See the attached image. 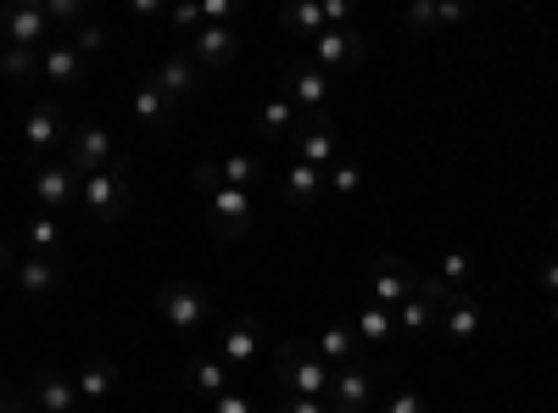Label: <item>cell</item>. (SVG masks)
Listing matches in <instances>:
<instances>
[{
	"label": "cell",
	"instance_id": "1",
	"mask_svg": "<svg viewBox=\"0 0 558 413\" xmlns=\"http://www.w3.org/2000/svg\"><path fill=\"white\" fill-rule=\"evenodd\" d=\"M268 357H274V386L286 397H324L330 402V363L313 352V341H279Z\"/></svg>",
	"mask_w": 558,
	"mask_h": 413
},
{
	"label": "cell",
	"instance_id": "2",
	"mask_svg": "<svg viewBox=\"0 0 558 413\" xmlns=\"http://www.w3.org/2000/svg\"><path fill=\"white\" fill-rule=\"evenodd\" d=\"M78 212H89L96 223H118L129 212V168L118 162V168L78 179Z\"/></svg>",
	"mask_w": 558,
	"mask_h": 413
},
{
	"label": "cell",
	"instance_id": "3",
	"mask_svg": "<svg viewBox=\"0 0 558 413\" xmlns=\"http://www.w3.org/2000/svg\"><path fill=\"white\" fill-rule=\"evenodd\" d=\"M202 202H207V229H213V241H241V235H252V223H257L252 191L218 185V191H207Z\"/></svg>",
	"mask_w": 558,
	"mask_h": 413
},
{
	"label": "cell",
	"instance_id": "4",
	"mask_svg": "<svg viewBox=\"0 0 558 413\" xmlns=\"http://www.w3.org/2000/svg\"><path fill=\"white\" fill-rule=\"evenodd\" d=\"M157 313L168 318V330H173V336H196V330H207L213 302H207V291H202V286H191V280H173V286H162Z\"/></svg>",
	"mask_w": 558,
	"mask_h": 413
},
{
	"label": "cell",
	"instance_id": "5",
	"mask_svg": "<svg viewBox=\"0 0 558 413\" xmlns=\"http://www.w3.org/2000/svg\"><path fill=\"white\" fill-rule=\"evenodd\" d=\"M368 57V39L357 28H324L313 45H307V62L318 73H352L357 62Z\"/></svg>",
	"mask_w": 558,
	"mask_h": 413
},
{
	"label": "cell",
	"instance_id": "6",
	"mask_svg": "<svg viewBox=\"0 0 558 413\" xmlns=\"http://www.w3.org/2000/svg\"><path fill=\"white\" fill-rule=\"evenodd\" d=\"M118 162H123V157H118L112 129H101V123H84V129H73V141H68V168H73L78 179L101 173V168H118Z\"/></svg>",
	"mask_w": 558,
	"mask_h": 413
},
{
	"label": "cell",
	"instance_id": "7",
	"mask_svg": "<svg viewBox=\"0 0 558 413\" xmlns=\"http://www.w3.org/2000/svg\"><path fill=\"white\" fill-rule=\"evenodd\" d=\"M291 146H296V162H307V168H336L341 162V129L330 123V118H302V129L291 134Z\"/></svg>",
	"mask_w": 558,
	"mask_h": 413
},
{
	"label": "cell",
	"instance_id": "8",
	"mask_svg": "<svg viewBox=\"0 0 558 413\" xmlns=\"http://www.w3.org/2000/svg\"><path fill=\"white\" fill-rule=\"evenodd\" d=\"M413 291H418V274L402 257H380L375 268H368V302H375V307H391L397 313Z\"/></svg>",
	"mask_w": 558,
	"mask_h": 413
},
{
	"label": "cell",
	"instance_id": "9",
	"mask_svg": "<svg viewBox=\"0 0 558 413\" xmlns=\"http://www.w3.org/2000/svg\"><path fill=\"white\" fill-rule=\"evenodd\" d=\"M23 141H28L34 157H51L62 141H73V123H68V112H62L57 101H39V107H28V118H23Z\"/></svg>",
	"mask_w": 558,
	"mask_h": 413
},
{
	"label": "cell",
	"instance_id": "10",
	"mask_svg": "<svg viewBox=\"0 0 558 413\" xmlns=\"http://www.w3.org/2000/svg\"><path fill=\"white\" fill-rule=\"evenodd\" d=\"M34 202H39V212H73L78 207V173L68 168V162H39V173H34Z\"/></svg>",
	"mask_w": 558,
	"mask_h": 413
},
{
	"label": "cell",
	"instance_id": "11",
	"mask_svg": "<svg viewBox=\"0 0 558 413\" xmlns=\"http://www.w3.org/2000/svg\"><path fill=\"white\" fill-rule=\"evenodd\" d=\"M0 45L45 51V45H51V17H45V7H0Z\"/></svg>",
	"mask_w": 558,
	"mask_h": 413
},
{
	"label": "cell",
	"instance_id": "12",
	"mask_svg": "<svg viewBox=\"0 0 558 413\" xmlns=\"http://www.w3.org/2000/svg\"><path fill=\"white\" fill-rule=\"evenodd\" d=\"M368 402H375V375H368V363L330 369V413H368Z\"/></svg>",
	"mask_w": 558,
	"mask_h": 413
},
{
	"label": "cell",
	"instance_id": "13",
	"mask_svg": "<svg viewBox=\"0 0 558 413\" xmlns=\"http://www.w3.org/2000/svg\"><path fill=\"white\" fill-rule=\"evenodd\" d=\"M151 84L162 89V96L179 107V101H191L196 89H202V62L191 57V51H168L162 62H157V73H151Z\"/></svg>",
	"mask_w": 558,
	"mask_h": 413
},
{
	"label": "cell",
	"instance_id": "14",
	"mask_svg": "<svg viewBox=\"0 0 558 413\" xmlns=\"http://www.w3.org/2000/svg\"><path fill=\"white\" fill-rule=\"evenodd\" d=\"M279 96L296 101L307 118H318L324 112V96H330V73H318L313 62H296V68H286V78H279Z\"/></svg>",
	"mask_w": 558,
	"mask_h": 413
},
{
	"label": "cell",
	"instance_id": "15",
	"mask_svg": "<svg viewBox=\"0 0 558 413\" xmlns=\"http://www.w3.org/2000/svg\"><path fill=\"white\" fill-rule=\"evenodd\" d=\"M84 73H89V62L73 51V45L68 39H51V45H45V51H39V78L45 84H57V89H73V84H84Z\"/></svg>",
	"mask_w": 558,
	"mask_h": 413
},
{
	"label": "cell",
	"instance_id": "16",
	"mask_svg": "<svg viewBox=\"0 0 558 413\" xmlns=\"http://www.w3.org/2000/svg\"><path fill=\"white\" fill-rule=\"evenodd\" d=\"M191 57L202 68H229V62L241 57V39H235V28H223V23H202L191 34Z\"/></svg>",
	"mask_w": 558,
	"mask_h": 413
},
{
	"label": "cell",
	"instance_id": "17",
	"mask_svg": "<svg viewBox=\"0 0 558 413\" xmlns=\"http://www.w3.org/2000/svg\"><path fill=\"white\" fill-rule=\"evenodd\" d=\"M436 330L447 336V341H458V347H470L475 336H481V302L475 296H447L441 302V318H436Z\"/></svg>",
	"mask_w": 558,
	"mask_h": 413
},
{
	"label": "cell",
	"instance_id": "18",
	"mask_svg": "<svg viewBox=\"0 0 558 413\" xmlns=\"http://www.w3.org/2000/svg\"><path fill=\"white\" fill-rule=\"evenodd\" d=\"M352 336H357L363 352H391L397 347V313L368 302L363 313H352Z\"/></svg>",
	"mask_w": 558,
	"mask_h": 413
},
{
	"label": "cell",
	"instance_id": "19",
	"mask_svg": "<svg viewBox=\"0 0 558 413\" xmlns=\"http://www.w3.org/2000/svg\"><path fill=\"white\" fill-rule=\"evenodd\" d=\"M12 280H17V291L28 296V302H45V296H57V286H62V268H57V257H17V268H12Z\"/></svg>",
	"mask_w": 558,
	"mask_h": 413
},
{
	"label": "cell",
	"instance_id": "20",
	"mask_svg": "<svg viewBox=\"0 0 558 413\" xmlns=\"http://www.w3.org/2000/svg\"><path fill=\"white\" fill-rule=\"evenodd\" d=\"M218 357L223 363H257L263 357V325H257V318H235V325H223Z\"/></svg>",
	"mask_w": 558,
	"mask_h": 413
},
{
	"label": "cell",
	"instance_id": "21",
	"mask_svg": "<svg viewBox=\"0 0 558 413\" xmlns=\"http://www.w3.org/2000/svg\"><path fill=\"white\" fill-rule=\"evenodd\" d=\"M34 402H39L45 413H78V408H84L73 375H57V369H39V375H34Z\"/></svg>",
	"mask_w": 558,
	"mask_h": 413
},
{
	"label": "cell",
	"instance_id": "22",
	"mask_svg": "<svg viewBox=\"0 0 558 413\" xmlns=\"http://www.w3.org/2000/svg\"><path fill=\"white\" fill-rule=\"evenodd\" d=\"M73 386H78V397L89 402V408H101L107 397H112V386H118V369L107 357H78L73 363Z\"/></svg>",
	"mask_w": 558,
	"mask_h": 413
},
{
	"label": "cell",
	"instance_id": "23",
	"mask_svg": "<svg viewBox=\"0 0 558 413\" xmlns=\"http://www.w3.org/2000/svg\"><path fill=\"white\" fill-rule=\"evenodd\" d=\"M279 196H286L291 207H313V202L324 196V173L291 157L286 168H279Z\"/></svg>",
	"mask_w": 558,
	"mask_h": 413
},
{
	"label": "cell",
	"instance_id": "24",
	"mask_svg": "<svg viewBox=\"0 0 558 413\" xmlns=\"http://www.w3.org/2000/svg\"><path fill=\"white\" fill-rule=\"evenodd\" d=\"M184 386H191V397H202V402H218L229 391V363L223 357H191L184 363Z\"/></svg>",
	"mask_w": 558,
	"mask_h": 413
},
{
	"label": "cell",
	"instance_id": "25",
	"mask_svg": "<svg viewBox=\"0 0 558 413\" xmlns=\"http://www.w3.org/2000/svg\"><path fill=\"white\" fill-rule=\"evenodd\" d=\"M313 352L330 363V369H347V363H363V347H357V336H352V325H324L318 330V341H313Z\"/></svg>",
	"mask_w": 558,
	"mask_h": 413
},
{
	"label": "cell",
	"instance_id": "26",
	"mask_svg": "<svg viewBox=\"0 0 558 413\" xmlns=\"http://www.w3.org/2000/svg\"><path fill=\"white\" fill-rule=\"evenodd\" d=\"M129 112H134L140 123H146V129H168L179 107H173V101L162 96V89H157V84L146 78V84H140V89H134V96H129Z\"/></svg>",
	"mask_w": 558,
	"mask_h": 413
},
{
	"label": "cell",
	"instance_id": "27",
	"mask_svg": "<svg viewBox=\"0 0 558 413\" xmlns=\"http://www.w3.org/2000/svg\"><path fill=\"white\" fill-rule=\"evenodd\" d=\"M302 118H307V112H302L296 101L274 96V101H268V107L257 112V134H268V141H291V134L302 129Z\"/></svg>",
	"mask_w": 558,
	"mask_h": 413
},
{
	"label": "cell",
	"instance_id": "28",
	"mask_svg": "<svg viewBox=\"0 0 558 413\" xmlns=\"http://www.w3.org/2000/svg\"><path fill=\"white\" fill-rule=\"evenodd\" d=\"M23 241H28L34 257H57V252H62V218H57V212L23 218Z\"/></svg>",
	"mask_w": 558,
	"mask_h": 413
},
{
	"label": "cell",
	"instance_id": "29",
	"mask_svg": "<svg viewBox=\"0 0 558 413\" xmlns=\"http://www.w3.org/2000/svg\"><path fill=\"white\" fill-rule=\"evenodd\" d=\"M257 173H263V157H257V151H229V157L218 162V179H223L229 191H252Z\"/></svg>",
	"mask_w": 558,
	"mask_h": 413
},
{
	"label": "cell",
	"instance_id": "30",
	"mask_svg": "<svg viewBox=\"0 0 558 413\" xmlns=\"http://www.w3.org/2000/svg\"><path fill=\"white\" fill-rule=\"evenodd\" d=\"M324 191H330V196H357L363 191V162L341 157L336 168H324Z\"/></svg>",
	"mask_w": 558,
	"mask_h": 413
},
{
	"label": "cell",
	"instance_id": "31",
	"mask_svg": "<svg viewBox=\"0 0 558 413\" xmlns=\"http://www.w3.org/2000/svg\"><path fill=\"white\" fill-rule=\"evenodd\" d=\"M0 73H7L12 84L39 78V51H23V45H0Z\"/></svg>",
	"mask_w": 558,
	"mask_h": 413
},
{
	"label": "cell",
	"instance_id": "32",
	"mask_svg": "<svg viewBox=\"0 0 558 413\" xmlns=\"http://www.w3.org/2000/svg\"><path fill=\"white\" fill-rule=\"evenodd\" d=\"M286 34H296V39H307V45L324 34V7H318V0H302V7L286 12Z\"/></svg>",
	"mask_w": 558,
	"mask_h": 413
},
{
	"label": "cell",
	"instance_id": "33",
	"mask_svg": "<svg viewBox=\"0 0 558 413\" xmlns=\"http://www.w3.org/2000/svg\"><path fill=\"white\" fill-rule=\"evenodd\" d=\"M436 280L458 296L463 286H470V257H463V252H441V263H436Z\"/></svg>",
	"mask_w": 558,
	"mask_h": 413
},
{
	"label": "cell",
	"instance_id": "34",
	"mask_svg": "<svg viewBox=\"0 0 558 413\" xmlns=\"http://www.w3.org/2000/svg\"><path fill=\"white\" fill-rule=\"evenodd\" d=\"M107 39H112V34H107V23H96V17H89V23H84V28H78L68 45H73V51L89 62V57H101V51H107Z\"/></svg>",
	"mask_w": 558,
	"mask_h": 413
},
{
	"label": "cell",
	"instance_id": "35",
	"mask_svg": "<svg viewBox=\"0 0 558 413\" xmlns=\"http://www.w3.org/2000/svg\"><path fill=\"white\" fill-rule=\"evenodd\" d=\"M45 17H51V28H84L89 23L84 0H45Z\"/></svg>",
	"mask_w": 558,
	"mask_h": 413
},
{
	"label": "cell",
	"instance_id": "36",
	"mask_svg": "<svg viewBox=\"0 0 558 413\" xmlns=\"http://www.w3.org/2000/svg\"><path fill=\"white\" fill-rule=\"evenodd\" d=\"M380 413H430V402L418 397V391H397V397L380 402Z\"/></svg>",
	"mask_w": 558,
	"mask_h": 413
},
{
	"label": "cell",
	"instance_id": "37",
	"mask_svg": "<svg viewBox=\"0 0 558 413\" xmlns=\"http://www.w3.org/2000/svg\"><path fill=\"white\" fill-rule=\"evenodd\" d=\"M274 413H330V402H324V397H286V391H279V408Z\"/></svg>",
	"mask_w": 558,
	"mask_h": 413
},
{
	"label": "cell",
	"instance_id": "38",
	"mask_svg": "<svg viewBox=\"0 0 558 413\" xmlns=\"http://www.w3.org/2000/svg\"><path fill=\"white\" fill-rule=\"evenodd\" d=\"M168 23L184 28V34H196L202 28V7H196V0H191V7H168Z\"/></svg>",
	"mask_w": 558,
	"mask_h": 413
},
{
	"label": "cell",
	"instance_id": "39",
	"mask_svg": "<svg viewBox=\"0 0 558 413\" xmlns=\"http://www.w3.org/2000/svg\"><path fill=\"white\" fill-rule=\"evenodd\" d=\"M324 7V28H352V7L347 0H318Z\"/></svg>",
	"mask_w": 558,
	"mask_h": 413
},
{
	"label": "cell",
	"instance_id": "40",
	"mask_svg": "<svg viewBox=\"0 0 558 413\" xmlns=\"http://www.w3.org/2000/svg\"><path fill=\"white\" fill-rule=\"evenodd\" d=\"M213 413H257V402H252V397H241V391H223V397L213 402Z\"/></svg>",
	"mask_w": 558,
	"mask_h": 413
},
{
	"label": "cell",
	"instance_id": "41",
	"mask_svg": "<svg viewBox=\"0 0 558 413\" xmlns=\"http://www.w3.org/2000/svg\"><path fill=\"white\" fill-rule=\"evenodd\" d=\"M408 28H436V7H430V0H413V7H408Z\"/></svg>",
	"mask_w": 558,
	"mask_h": 413
},
{
	"label": "cell",
	"instance_id": "42",
	"mask_svg": "<svg viewBox=\"0 0 558 413\" xmlns=\"http://www.w3.org/2000/svg\"><path fill=\"white\" fill-rule=\"evenodd\" d=\"M129 12H134L140 23H151V17H168V7H162V0H129Z\"/></svg>",
	"mask_w": 558,
	"mask_h": 413
},
{
	"label": "cell",
	"instance_id": "43",
	"mask_svg": "<svg viewBox=\"0 0 558 413\" xmlns=\"http://www.w3.org/2000/svg\"><path fill=\"white\" fill-rule=\"evenodd\" d=\"M463 17H470V7H458V0H441L436 7V23H463Z\"/></svg>",
	"mask_w": 558,
	"mask_h": 413
},
{
	"label": "cell",
	"instance_id": "44",
	"mask_svg": "<svg viewBox=\"0 0 558 413\" xmlns=\"http://www.w3.org/2000/svg\"><path fill=\"white\" fill-rule=\"evenodd\" d=\"M536 280H542V291H547V296H558V257H547V263H542Z\"/></svg>",
	"mask_w": 558,
	"mask_h": 413
},
{
	"label": "cell",
	"instance_id": "45",
	"mask_svg": "<svg viewBox=\"0 0 558 413\" xmlns=\"http://www.w3.org/2000/svg\"><path fill=\"white\" fill-rule=\"evenodd\" d=\"M0 413H28V402L12 397V391H0Z\"/></svg>",
	"mask_w": 558,
	"mask_h": 413
},
{
	"label": "cell",
	"instance_id": "46",
	"mask_svg": "<svg viewBox=\"0 0 558 413\" xmlns=\"http://www.w3.org/2000/svg\"><path fill=\"white\" fill-rule=\"evenodd\" d=\"M12 268H17V257H12V246H7V241H0V280H7Z\"/></svg>",
	"mask_w": 558,
	"mask_h": 413
},
{
	"label": "cell",
	"instance_id": "47",
	"mask_svg": "<svg viewBox=\"0 0 558 413\" xmlns=\"http://www.w3.org/2000/svg\"><path fill=\"white\" fill-rule=\"evenodd\" d=\"M547 325H553V330H558V302H553V307H547Z\"/></svg>",
	"mask_w": 558,
	"mask_h": 413
},
{
	"label": "cell",
	"instance_id": "48",
	"mask_svg": "<svg viewBox=\"0 0 558 413\" xmlns=\"http://www.w3.org/2000/svg\"><path fill=\"white\" fill-rule=\"evenodd\" d=\"M553 235H558V218H553Z\"/></svg>",
	"mask_w": 558,
	"mask_h": 413
}]
</instances>
